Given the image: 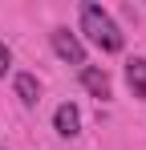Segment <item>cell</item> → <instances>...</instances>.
<instances>
[{
    "label": "cell",
    "instance_id": "1",
    "mask_svg": "<svg viewBox=\"0 0 146 150\" xmlns=\"http://www.w3.org/2000/svg\"><path fill=\"white\" fill-rule=\"evenodd\" d=\"M81 33L101 53H122V28L101 4H81Z\"/></svg>",
    "mask_w": 146,
    "mask_h": 150
},
{
    "label": "cell",
    "instance_id": "2",
    "mask_svg": "<svg viewBox=\"0 0 146 150\" xmlns=\"http://www.w3.org/2000/svg\"><path fill=\"white\" fill-rule=\"evenodd\" d=\"M53 53L61 61H69V65H85V49H81V41L69 28H53Z\"/></svg>",
    "mask_w": 146,
    "mask_h": 150
},
{
    "label": "cell",
    "instance_id": "3",
    "mask_svg": "<svg viewBox=\"0 0 146 150\" xmlns=\"http://www.w3.org/2000/svg\"><path fill=\"white\" fill-rule=\"evenodd\" d=\"M53 126H57V134L61 138H77V130H81V114H77V105H57V114H53Z\"/></svg>",
    "mask_w": 146,
    "mask_h": 150
},
{
    "label": "cell",
    "instance_id": "4",
    "mask_svg": "<svg viewBox=\"0 0 146 150\" xmlns=\"http://www.w3.org/2000/svg\"><path fill=\"white\" fill-rule=\"evenodd\" d=\"M81 85L94 93V98H110V77H106V69H97V65H81Z\"/></svg>",
    "mask_w": 146,
    "mask_h": 150
},
{
    "label": "cell",
    "instance_id": "5",
    "mask_svg": "<svg viewBox=\"0 0 146 150\" xmlns=\"http://www.w3.org/2000/svg\"><path fill=\"white\" fill-rule=\"evenodd\" d=\"M126 85L134 98H146V57H130L126 61Z\"/></svg>",
    "mask_w": 146,
    "mask_h": 150
},
{
    "label": "cell",
    "instance_id": "6",
    "mask_svg": "<svg viewBox=\"0 0 146 150\" xmlns=\"http://www.w3.org/2000/svg\"><path fill=\"white\" fill-rule=\"evenodd\" d=\"M16 98H21L24 105H37V101H41V81L33 73H16Z\"/></svg>",
    "mask_w": 146,
    "mask_h": 150
},
{
    "label": "cell",
    "instance_id": "7",
    "mask_svg": "<svg viewBox=\"0 0 146 150\" xmlns=\"http://www.w3.org/2000/svg\"><path fill=\"white\" fill-rule=\"evenodd\" d=\"M8 65H12V53H8V45L0 41V77L8 73Z\"/></svg>",
    "mask_w": 146,
    "mask_h": 150
}]
</instances>
